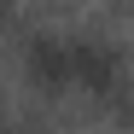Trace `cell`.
Segmentation results:
<instances>
[{"instance_id": "6da1fadb", "label": "cell", "mask_w": 134, "mask_h": 134, "mask_svg": "<svg viewBox=\"0 0 134 134\" xmlns=\"http://www.w3.org/2000/svg\"><path fill=\"white\" fill-rule=\"evenodd\" d=\"M70 87H82L99 105H122L128 93V58L105 35H70Z\"/></svg>"}, {"instance_id": "7a4b0ae2", "label": "cell", "mask_w": 134, "mask_h": 134, "mask_svg": "<svg viewBox=\"0 0 134 134\" xmlns=\"http://www.w3.org/2000/svg\"><path fill=\"white\" fill-rule=\"evenodd\" d=\"M24 76L41 93H64V87H70V35H29Z\"/></svg>"}, {"instance_id": "3957f363", "label": "cell", "mask_w": 134, "mask_h": 134, "mask_svg": "<svg viewBox=\"0 0 134 134\" xmlns=\"http://www.w3.org/2000/svg\"><path fill=\"white\" fill-rule=\"evenodd\" d=\"M6 18H12V0H0V24H6Z\"/></svg>"}, {"instance_id": "277c9868", "label": "cell", "mask_w": 134, "mask_h": 134, "mask_svg": "<svg viewBox=\"0 0 134 134\" xmlns=\"http://www.w3.org/2000/svg\"><path fill=\"white\" fill-rule=\"evenodd\" d=\"M111 6H128V0H111Z\"/></svg>"}]
</instances>
